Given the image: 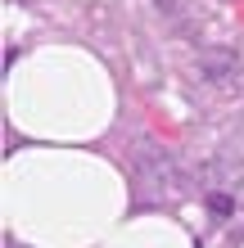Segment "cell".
<instances>
[{
  "label": "cell",
  "instance_id": "6da1fadb",
  "mask_svg": "<svg viewBox=\"0 0 244 248\" xmlns=\"http://www.w3.org/2000/svg\"><path fill=\"white\" fill-rule=\"evenodd\" d=\"M208 212L217 217V221H226V217L235 212V199H231V194H212V199H208Z\"/></svg>",
  "mask_w": 244,
  "mask_h": 248
}]
</instances>
